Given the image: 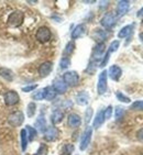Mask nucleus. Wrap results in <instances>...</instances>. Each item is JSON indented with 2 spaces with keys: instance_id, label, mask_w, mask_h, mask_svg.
Listing matches in <instances>:
<instances>
[{
  "instance_id": "1",
  "label": "nucleus",
  "mask_w": 143,
  "mask_h": 155,
  "mask_svg": "<svg viewBox=\"0 0 143 155\" xmlns=\"http://www.w3.org/2000/svg\"><path fill=\"white\" fill-rule=\"evenodd\" d=\"M23 19H24V15L22 11H13L12 13H10V15L8 17V24H9L10 27H13V28H17V27H20L22 22H23Z\"/></svg>"
},
{
  "instance_id": "2",
  "label": "nucleus",
  "mask_w": 143,
  "mask_h": 155,
  "mask_svg": "<svg viewBox=\"0 0 143 155\" xmlns=\"http://www.w3.org/2000/svg\"><path fill=\"white\" fill-rule=\"evenodd\" d=\"M23 122H24V114H23V112L20 110L12 112V114H10L9 117H8V123H9L11 127L17 128V127L22 125Z\"/></svg>"
},
{
  "instance_id": "3",
  "label": "nucleus",
  "mask_w": 143,
  "mask_h": 155,
  "mask_svg": "<svg viewBox=\"0 0 143 155\" xmlns=\"http://www.w3.org/2000/svg\"><path fill=\"white\" fill-rule=\"evenodd\" d=\"M35 38H36V40L39 42H41V43H46V42L50 41L52 38L51 30H50L48 27L39 28L35 33Z\"/></svg>"
},
{
  "instance_id": "4",
  "label": "nucleus",
  "mask_w": 143,
  "mask_h": 155,
  "mask_svg": "<svg viewBox=\"0 0 143 155\" xmlns=\"http://www.w3.org/2000/svg\"><path fill=\"white\" fill-rule=\"evenodd\" d=\"M63 81L67 86L74 87L79 81V75L75 71H69V72H66L65 74L63 75Z\"/></svg>"
},
{
  "instance_id": "5",
  "label": "nucleus",
  "mask_w": 143,
  "mask_h": 155,
  "mask_svg": "<svg viewBox=\"0 0 143 155\" xmlns=\"http://www.w3.org/2000/svg\"><path fill=\"white\" fill-rule=\"evenodd\" d=\"M107 71H102L100 74H99L98 77V84H97V91H98L99 95H104L106 91H107L108 85H107Z\"/></svg>"
},
{
  "instance_id": "6",
  "label": "nucleus",
  "mask_w": 143,
  "mask_h": 155,
  "mask_svg": "<svg viewBox=\"0 0 143 155\" xmlns=\"http://www.w3.org/2000/svg\"><path fill=\"white\" fill-rule=\"evenodd\" d=\"M20 101V97H19L18 93L15 91V90H9L5 94V104L7 106H15Z\"/></svg>"
},
{
  "instance_id": "7",
  "label": "nucleus",
  "mask_w": 143,
  "mask_h": 155,
  "mask_svg": "<svg viewBox=\"0 0 143 155\" xmlns=\"http://www.w3.org/2000/svg\"><path fill=\"white\" fill-rule=\"evenodd\" d=\"M91 135H92V128L91 127H87L85 132H84L83 137H81V145H79V149L81 151H85L88 147V145L90 144V140H91Z\"/></svg>"
},
{
  "instance_id": "8",
  "label": "nucleus",
  "mask_w": 143,
  "mask_h": 155,
  "mask_svg": "<svg viewBox=\"0 0 143 155\" xmlns=\"http://www.w3.org/2000/svg\"><path fill=\"white\" fill-rule=\"evenodd\" d=\"M116 21H117L116 15H113L112 12H107V13L102 17L100 23H101L102 27L106 28V29H111V28L116 24Z\"/></svg>"
},
{
  "instance_id": "9",
  "label": "nucleus",
  "mask_w": 143,
  "mask_h": 155,
  "mask_svg": "<svg viewBox=\"0 0 143 155\" xmlns=\"http://www.w3.org/2000/svg\"><path fill=\"white\" fill-rule=\"evenodd\" d=\"M60 134V131L57 130V128L55 127H48V129L45 130L44 132V139L48 142H52V141H55L58 137Z\"/></svg>"
},
{
  "instance_id": "10",
  "label": "nucleus",
  "mask_w": 143,
  "mask_h": 155,
  "mask_svg": "<svg viewBox=\"0 0 143 155\" xmlns=\"http://www.w3.org/2000/svg\"><path fill=\"white\" fill-rule=\"evenodd\" d=\"M105 51H106V45H105L104 42L101 43H97L94 48V52H92V57L95 61L101 60L102 56L105 55Z\"/></svg>"
},
{
  "instance_id": "11",
  "label": "nucleus",
  "mask_w": 143,
  "mask_h": 155,
  "mask_svg": "<svg viewBox=\"0 0 143 155\" xmlns=\"http://www.w3.org/2000/svg\"><path fill=\"white\" fill-rule=\"evenodd\" d=\"M107 74L109 75V77L115 81H118L121 77V75H122V69L120 68L118 65H112L110 66V68L109 71L107 72Z\"/></svg>"
},
{
  "instance_id": "12",
  "label": "nucleus",
  "mask_w": 143,
  "mask_h": 155,
  "mask_svg": "<svg viewBox=\"0 0 143 155\" xmlns=\"http://www.w3.org/2000/svg\"><path fill=\"white\" fill-rule=\"evenodd\" d=\"M52 68H53V64L52 62H44L42 63L39 67V74L41 77H46L50 75V73L52 72Z\"/></svg>"
},
{
  "instance_id": "13",
  "label": "nucleus",
  "mask_w": 143,
  "mask_h": 155,
  "mask_svg": "<svg viewBox=\"0 0 143 155\" xmlns=\"http://www.w3.org/2000/svg\"><path fill=\"white\" fill-rule=\"evenodd\" d=\"M52 87H53L54 90L56 91V94H64V93H66V90H67V87L68 86L64 83L63 79H61V78H56V79L54 81L53 86Z\"/></svg>"
},
{
  "instance_id": "14",
  "label": "nucleus",
  "mask_w": 143,
  "mask_h": 155,
  "mask_svg": "<svg viewBox=\"0 0 143 155\" xmlns=\"http://www.w3.org/2000/svg\"><path fill=\"white\" fill-rule=\"evenodd\" d=\"M129 8H130V2L127 0H121L118 2V6H117V15L119 17H122L128 12Z\"/></svg>"
},
{
  "instance_id": "15",
  "label": "nucleus",
  "mask_w": 143,
  "mask_h": 155,
  "mask_svg": "<svg viewBox=\"0 0 143 155\" xmlns=\"http://www.w3.org/2000/svg\"><path fill=\"white\" fill-rule=\"evenodd\" d=\"M67 122L71 128H78L81 124V119L77 114H71L67 118Z\"/></svg>"
},
{
  "instance_id": "16",
  "label": "nucleus",
  "mask_w": 143,
  "mask_h": 155,
  "mask_svg": "<svg viewBox=\"0 0 143 155\" xmlns=\"http://www.w3.org/2000/svg\"><path fill=\"white\" fill-rule=\"evenodd\" d=\"M34 125H35V128H34L35 130H38L40 132H45V130L48 129V125H46V120H45L43 114L39 116V118L36 119Z\"/></svg>"
},
{
  "instance_id": "17",
  "label": "nucleus",
  "mask_w": 143,
  "mask_h": 155,
  "mask_svg": "<svg viewBox=\"0 0 143 155\" xmlns=\"http://www.w3.org/2000/svg\"><path fill=\"white\" fill-rule=\"evenodd\" d=\"M0 76L2 78H5V81H12L15 78V75L11 69L7 68V67H0Z\"/></svg>"
},
{
  "instance_id": "18",
  "label": "nucleus",
  "mask_w": 143,
  "mask_h": 155,
  "mask_svg": "<svg viewBox=\"0 0 143 155\" xmlns=\"http://www.w3.org/2000/svg\"><path fill=\"white\" fill-rule=\"evenodd\" d=\"M76 102L79 106H86L89 102V95L86 91H81L76 96Z\"/></svg>"
},
{
  "instance_id": "19",
  "label": "nucleus",
  "mask_w": 143,
  "mask_h": 155,
  "mask_svg": "<svg viewBox=\"0 0 143 155\" xmlns=\"http://www.w3.org/2000/svg\"><path fill=\"white\" fill-rule=\"evenodd\" d=\"M105 114H104V110H100L97 112L96 114V118L94 119V128L95 129H98L100 128L105 122Z\"/></svg>"
},
{
  "instance_id": "20",
  "label": "nucleus",
  "mask_w": 143,
  "mask_h": 155,
  "mask_svg": "<svg viewBox=\"0 0 143 155\" xmlns=\"http://www.w3.org/2000/svg\"><path fill=\"white\" fill-rule=\"evenodd\" d=\"M63 118H64V112L61 110H54L53 114H51V122L53 124H58L62 122Z\"/></svg>"
},
{
  "instance_id": "21",
  "label": "nucleus",
  "mask_w": 143,
  "mask_h": 155,
  "mask_svg": "<svg viewBox=\"0 0 143 155\" xmlns=\"http://www.w3.org/2000/svg\"><path fill=\"white\" fill-rule=\"evenodd\" d=\"M84 33H85V25L84 24H78V25L75 27V29L72 32V39L73 40L78 39V38H81L83 35Z\"/></svg>"
},
{
  "instance_id": "22",
  "label": "nucleus",
  "mask_w": 143,
  "mask_h": 155,
  "mask_svg": "<svg viewBox=\"0 0 143 155\" xmlns=\"http://www.w3.org/2000/svg\"><path fill=\"white\" fill-rule=\"evenodd\" d=\"M20 141H21V149H22V151H25V150H27V147H28V142H29L25 129L21 130V132H20Z\"/></svg>"
},
{
  "instance_id": "23",
  "label": "nucleus",
  "mask_w": 143,
  "mask_h": 155,
  "mask_svg": "<svg viewBox=\"0 0 143 155\" xmlns=\"http://www.w3.org/2000/svg\"><path fill=\"white\" fill-rule=\"evenodd\" d=\"M132 30H133V24L125 25V27H123L122 29L119 31V33H118V38H119V39H123V38H125V36H128L129 34L132 32Z\"/></svg>"
},
{
  "instance_id": "24",
  "label": "nucleus",
  "mask_w": 143,
  "mask_h": 155,
  "mask_svg": "<svg viewBox=\"0 0 143 155\" xmlns=\"http://www.w3.org/2000/svg\"><path fill=\"white\" fill-rule=\"evenodd\" d=\"M44 90H45V99H46V100H48V101L53 100V99L56 97L57 94H56V91L54 90V88L52 86L45 87Z\"/></svg>"
},
{
  "instance_id": "25",
  "label": "nucleus",
  "mask_w": 143,
  "mask_h": 155,
  "mask_svg": "<svg viewBox=\"0 0 143 155\" xmlns=\"http://www.w3.org/2000/svg\"><path fill=\"white\" fill-rule=\"evenodd\" d=\"M107 32H105L104 30H99V29H97V30L95 31V33H94V38H95L96 40H99L98 43H101V41H104V40L107 39Z\"/></svg>"
},
{
  "instance_id": "26",
  "label": "nucleus",
  "mask_w": 143,
  "mask_h": 155,
  "mask_svg": "<svg viewBox=\"0 0 143 155\" xmlns=\"http://www.w3.org/2000/svg\"><path fill=\"white\" fill-rule=\"evenodd\" d=\"M25 131H27V134H28V140L32 142V141L35 139L36 133H38V132H36V130L33 128V127H31V125H27Z\"/></svg>"
},
{
  "instance_id": "27",
  "label": "nucleus",
  "mask_w": 143,
  "mask_h": 155,
  "mask_svg": "<svg viewBox=\"0 0 143 155\" xmlns=\"http://www.w3.org/2000/svg\"><path fill=\"white\" fill-rule=\"evenodd\" d=\"M36 111V104L34 102H30V104H28V108H27V114L29 118H32L34 116Z\"/></svg>"
},
{
  "instance_id": "28",
  "label": "nucleus",
  "mask_w": 143,
  "mask_h": 155,
  "mask_svg": "<svg viewBox=\"0 0 143 155\" xmlns=\"http://www.w3.org/2000/svg\"><path fill=\"white\" fill-rule=\"evenodd\" d=\"M32 98L33 100H43V99H45V90L40 89L38 91H35V93L33 94Z\"/></svg>"
},
{
  "instance_id": "29",
  "label": "nucleus",
  "mask_w": 143,
  "mask_h": 155,
  "mask_svg": "<svg viewBox=\"0 0 143 155\" xmlns=\"http://www.w3.org/2000/svg\"><path fill=\"white\" fill-rule=\"evenodd\" d=\"M48 145L44 143H42V144H40L39 150H38V152H36L34 155H48Z\"/></svg>"
},
{
  "instance_id": "30",
  "label": "nucleus",
  "mask_w": 143,
  "mask_h": 155,
  "mask_svg": "<svg viewBox=\"0 0 143 155\" xmlns=\"http://www.w3.org/2000/svg\"><path fill=\"white\" fill-rule=\"evenodd\" d=\"M74 152V145L73 144H65L63 147V154L64 155H71Z\"/></svg>"
},
{
  "instance_id": "31",
  "label": "nucleus",
  "mask_w": 143,
  "mask_h": 155,
  "mask_svg": "<svg viewBox=\"0 0 143 155\" xmlns=\"http://www.w3.org/2000/svg\"><path fill=\"white\" fill-rule=\"evenodd\" d=\"M117 98H118V100L121 102H125V104H129V102L131 101V99L129 98V97H127V96H125L122 93H120V91H118V93L116 94Z\"/></svg>"
},
{
  "instance_id": "32",
  "label": "nucleus",
  "mask_w": 143,
  "mask_h": 155,
  "mask_svg": "<svg viewBox=\"0 0 143 155\" xmlns=\"http://www.w3.org/2000/svg\"><path fill=\"white\" fill-rule=\"evenodd\" d=\"M69 65H71V60H69L68 57L64 56L60 62V67L62 69H65V68H67Z\"/></svg>"
},
{
  "instance_id": "33",
  "label": "nucleus",
  "mask_w": 143,
  "mask_h": 155,
  "mask_svg": "<svg viewBox=\"0 0 143 155\" xmlns=\"http://www.w3.org/2000/svg\"><path fill=\"white\" fill-rule=\"evenodd\" d=\"M125 116V109L123 108H116V111H115V117H116V120L122 119V117Z\"/></svg>"
},
{
  "instance_id": "34",
  "label": "nucleus",
  "mask_w": 143,
  "mask_h": 155,
  "mask_svg": "<svg viewBox=\"0 0 143 155\" xmlns=\"http://www.w3.org/2000/svg\"><path fill=\"white\" fill-rule=\"evenodd\" d=\"M119 46H120V42L119 41H113V42H111V44H110V46H109V50H108V52L109 53H112V52H116L118 48H119Z\"/></svg>"
},
{
  "instance_id": "35",
  "label": "nucleus",
  "mask_w": 143,
  "mask_h": 155,
  "mask_svg": "<svg viewBox=\"0 0 143 155\" xmlns=\"http://www.w3.org/2000/svg\"><path fill=\"white\" fill-rule=\"evenodd\" d=\"M75 50V43L73 41L68 42L67 43V45H66V48H65V54H72L73 52H74Z\"/></svg>"
},
{
  "instance_id": "36",
  "label": "nucleus",
  "mask_w": 143,
  "mask_h": 155,
  "mask_svg": "<svg viewBox=\"0 0 143 155\" xmlns=\"http://www.w3.org/2000/svg\"><path fill=\"white\" fill-rule=\"evenodd\" d=\"M92 114H94L92 108H87L86 112H85V121H86V123L90 122V120H91V118H92Z\"/></svg>"
},
{
  "instance_id": "37",
  "label": "nucleus",
  "mask_w": 143,
  "mask_h": 155,
  "mask_svg": "<svg viewBox=\"0 0 143 155\" xmlns=\"http://www.w3.org/2000/svg\"><path fill=\"white\" fill-rule=\"evenodd\" d=\"M131 109L132 110H143V100L140 101H134L131 104Z\"/></svg>"
},
{
  "instance_id": "38",
  "label": "nucleus",
  "mask_w": 143,
  "mask_h": 155,
  "mask_svg": "<svg viewBox=\"0 0 143 155\" xmlns=\"http://www.w3.org/2000/svg\"><path fill=\"white\" fill-rule=\"evenodd\" d=\"M104 114H105V119H110L111 116H112V107L111 106L107 107V109L104 111Z\"/></svg>"
},
{
  "instance_id": "39",
  "label": "nucleus",
  "mask_w": 143,
  "mask_h": 155,
  "mask_svg": "<svg viewBox=\"0 0 143 155\" xmlns=\"http://www.w3.org/2000/svg\"><path fill=\"white\" fill-rule=\"evenodd\" d=\"M36 85H29V86H25L22 88V91L23 93H30V91H33V90L36 88Z\"/></svg>"
},
{
  "instance_id": "40",
  "label": "nucleus",
  "mask_w": 143,
  "mask_h": 155,
  "mask_svg": "<svg viewBox=\"0 0 143 155\" xmlns=\"http://www.w3.org/2000/svg\"><path fill=\"white\" fill-rule=\"evenodd\" d=\"M138 139L141 141H143V128L140 129L139 131H138Z\"/></svg>"
},
{
  "instance_id": "41",
  "label": "nucleus",
  "mask_w": 143,
  "mask_h": 155,
  "mask_svg": "<svg viewBox=\"0 0 143 155\" xmlns=\"http://www.w3.org/2000/svg\"><path fill=\"white\" fill-rule=\"evenodd\" d=\"M108 3H109L108 1H101V5H100V7H101V8H102V7H107Z\"/></svg>"
},
{
  "instance_id": "42",
  "label": "nucleus",
  "mask_w": 143,
  "mask_h": 155,
  "mask_svg": "<svg viewBox=\"0 0 143 155\" xmlns=\"http://www.w3.org/2000/svg\"><path fill=\"white\" fill-rule=\"evenodd\" d=\"M138 17H139V18H140V17H143V8L138 12Z\"/></svg>"
},
{
  "instance_id": "43",
  "label": "nucleus",
  "mask_w": 143,
  "mask_h": 155,
  "mask_svg": "<svg viewBox=\"0 0 143 155\" xmlns=\"http://www.w3.org/2000/svg\"><path fill=\"white\" fill-rule=\"evenodd\" d=\"M139 39H140V40H141V42L143 43V32L139 34Z\"/></svg>"
}]
</instances>
